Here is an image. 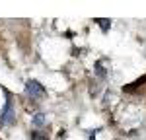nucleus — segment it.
Segmentation results:
<instances>
[{"mask_svg":"<svg viewBox=\"0 0 146 140\" xmlns=\"http://www.w3.org/2000/svg\"><path fill=\"white\" fill-rule=\"evenodd\" d=\"M0 123L2 125H14L16 123V107H14V101L10 97H8V101H6L2 113H0Z\"/></svg>","mask_w":146,"mask_h":140,"instance_id":"obj_1","label":"nucleus"},{"mask_svg":"<svg viewBox=\"0 0 146 140\" xmlns=\"http://www.w3.org/2000/svg\"><path fill=\"white\" fill-rule=\"evenodd\" d=\"M31 125H33L35 128H43V127H45V115L37 113V115L33 117V121H31Z\"/></svg>","mask_w":146,"mask_h":140,"instance_id":"obj_3","label":"nucleus"},{"mask_svg":"<svg viewBox=\"0 0 146 140\" xmlns=\"http://www.w3.org/2000/svg\"><path fill=\"white\" fill-rule=\"evenodd\" d=\"M100 25L103 27V29H107V27L111 25V22H107V20H100Z\"/></svg>","mask_w":146,"mask_h":140,"instance_id":"obj_4","label":"nucleus"},{"mask_svg":"<svg viewBox=\"0 0 146 140\" xmlns=\"http://www.w3.org/2000/svg\"><path fill=\"white\" fill-rule=\"evenodd\" d=\"M25 93H27L29 97H33V99H41V97L45 95V88H43L39 82L29 80L25 84Z\"/></svg>","mask_w":146,"mask_h":140,"instance_id":"obj_2","label":"nucleus"}]
</instances>
